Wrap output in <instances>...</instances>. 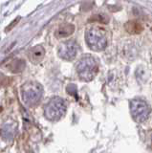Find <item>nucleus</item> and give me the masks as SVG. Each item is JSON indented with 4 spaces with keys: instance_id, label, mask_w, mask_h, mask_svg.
Instances as JSON below:
<instances>
[{
    "instance_id": "nucleus-10",
    "label": "nucleus",
    "mask_w": 152,
    "mask_h": 153,
    "mask_svg": "<svg viewBox=\"0 0 152 153\" xmlns=\"http://www.w3.org/2000/svg\"><path fill=\"white\" fill-rule=\"evenodd\" d=\"M25 61L19 59H15L12 61H10L7 64V68L9 71H11L12 73H20L25 69Z\"/></svg>"
},
{
    "instance_id": "nucleus-2",
    "label": "nucleus",
    "mask_w": 152,
    "mask_h": 153,
    "mask_svg": "<svg viewBox=\"0 0 152 153\" xmlns=\"http://www.w3.org/2000/svg\"><path fill=\"white\" fill-rule=\"evenodd\" d=\"M85 40L90 49L96 52L103 51L108 44L106 32L99 27L88 30L85 35Z\"/></svg>"
},
{
    "instance_id": "nucleus-9",
    "label": "nucleus",
    "mask_w": 152,
    "mask_h": 153,
    "mask_svg": "<svg viewBox=\"0 0 152 153\" xmlns=\"http://www.w3.org/2000/svg\"><path fill=\"white\" fill-rule=\"evenodd\" d=\"M75 32V26L73 24H63L56 32V36L58 38H65L70 36Z\"/></svg>"
},
{
    "instance_id": "nucleus-12",
    "label": "nucleus",
    "mask_w": 152,
    "mask_h": 153,
    "mask_svg": "<svg viewBox=\"0 0 152 153\" xmlns=\"http://www.w3.org/2000/svg\"><path fill=\"white\" fill-rule=\"evenodd\" d=\"M7 83H8V80L6 76L3 75H0V86H5Z\"/></svg>"
},
{
    "instance_id": "nucleus-3",
    "label": "nucleus",
    "mask_w": 152,
    "mask_h": 153,
    "mask_svg": "<svg viewBox=\"0 0 152 153\" xmlns=\"http://www.w3.org/2000/svg\"><path fill=\"white\" fill-rule=\"evenodd\" d=\"M42 87L39 83L35 81H29L21 88V96L28 106H35L40 102L42 97Z\"/></svg>"
},
{
    "instance_id": "nucleus-4",
    "label": "nucleus",
    "mask_w": 152,
    "mask_h": 153,
    "mask_svg": "<svg viewBox=\"0 0 152 153\" xmlns=\"http://www.w3.org/2000/svg\"><path fill=\"white\" fill-rule=\"evenodd\" d=\"M66 103L64 100L56 97L53 98L50 102L45 105L44 107V115L45 117L52 122L59 121L62 118L66 113Z\"/></svg>"
},
{
    "instance_id": "nucleus-8",
    "label": "nucleus",
    "mask_w": 152,
    "mask_h": 153,
    "mask_svg": "<svg viewBox=\"0 0 152 153\" xmlns=\"http://www.w3.org/2000/svg\"><path fill=\"white\" fill-rule=\"evenodd\" d=\"M125 29L128 33H131V35H139V33H141L144 31V26H142V24L139 21L131 20L125 23Z\"/></svg>"
},
{
    "instance_id": "nucleus-7",
    "label": "nucleus",
    "mask_w": 152,
    "mask_h": 153,
    "mask_svg": "<svg viewBox=\"0 0 152 153\" xmlns=\"http://www.w3.org/2000/svg\"><path fill=\"white\" fill-rule=\"evenodd\" d=\"M45 56V49L42 46H35L29 52V59L33 63H39Z\"/></svg>"
},
{
    "instance_id": "nucleus-1",
    "label": "nucleus",
    "mask_w": 152,
    "mask_h": 153,
    "mask_svg": "<svg viewBox=\"0 0 152 153\" xmlns=\"http://www.w3.org/2000/svg\"><path fill=\"white\" fill-rule=\"evenodd\" d=\"M99 70L97 59L91 55H85L79 59L77 65V73L83 81H91L96 76Z\"/></svg>"
},
{
    "instance_id": "nucleus-11",
    "label": "nucleus",
    "mask_w": 152,
    "mask_h": 153,
    "mask_svg": "<svg viewBox=\"0 0 152 153\" xmlns=\"http://www.w3.org/2000/svg\"><path fill=\"white\" fill-rule=\"evenodd\" d=\"M89 21L90 22L93 21V22H99V23L106 24L109 21V19L106 16H101V14H96V16H92L91 18H90Z\"/></svg>"
},
{
    "instance_id": "nucleus-13",
    "label": "nucleus",
    "mask_w": 152,
    "mask_h": 153,
    "mask_svg": "<svg viewBox=\"0 0 152 153\" xmlns=\"http://www.w3.org/2000/svg\"><path fill=\"white\" fill-rule=\"evenodd\" d=\"M18 20H19V18H17V19H16L15 21H13V22H12V25H11V26H9V27H8V28L6 29V32H7V31H10L11 29L13 28V25H16V22H17Z\"/></svg>"
},
{
    "instance_id": "nucleus-5",
    "label": "nucleus",
    "mask_w": 152,
    "mask_h": 153,
    "mask_svg": "<svg viewBox=\"0 0 152 153\" xmlns=\"http://www.w3.org/2000/svg\"><path fill=\"white\" fill-rule=\"evenodd\" d=\"M130 113L132 118L137 123H144L148 119L151 113L150 106L145 100H132L130 102Z\"/></svg>"
},
{
    "instance_id": "nucleus-6",
    "label": "nucleus",
    "mask_w": 152,
    "mask_h": 153,
    "mask_svg": "<svg viewBox=\"0 0 152 153\" xmlns=\"http://www.w3.org/2000/svg\"><path fill=\"white\" fill-rule=\"evenodd\" d=\"M79 46L74 40H66L59 47L58 54L60 59L64 60H73L78 54Z\"/></svg>"
}]
</instances>
